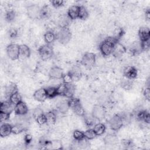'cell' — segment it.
I'll use <instances>...</instances> for the list:
<instances>
[{"label": "cell", "mask_w": 150, "mask_h": 150, "mask_svg": "<svg viewBox=\"0 0 150 150\" xmlns=\"http://www.w3.org/2000/svg\"><path fill=\"white\" fill-rule=\"evenodd\" d=\"M118 41L113 36L105 38L99 45V49L104 56H109L112 54V50L115 44Z\"/></svg>", "instance_id": "cell-1"}, {"label": "cell", "mask_w": 150, "mask_h": 150, "mask_svg": "<svg viewBox=\"0 0 150 150\" xmlns=\"http://www.w3.org/2000/svg\"><path fill=\"white\" fill-rule=\"evenodd\" d=\"M71 38V33L69 27L60 28L56 34V39L62 44L66 45Z\"/></svg>", "instance_id": "cell-2"}, {"label": "cell", "mask_w": 150, "mask_h": 150, "mask_svg": "<svg viewBox=\"0 0 150 150\" xmlns=\"http://www.w3.org/2000/svg\"><path fill=\"white\" fill-rule=\"evenodd\" d=\"M96 62V56L94 53H85L81 59V64L87 69H91L94 66Z\"/></svg>", "instance_id": "cell-3"}, {"label": "cell", "mask_w": 150, "mask_h": 150, "mask_svg": "<svg viewBox=\"0 0 150 150\" xmlns=\"http://www.w3.org/2000/svg\"><path fill=\"white\" fill-rule=\"evenodd\" d=\"M38 54L40 59L43 61H46L52 57L53 55V50L50 45H44L40 46L38 50Z\"/></svg>", "instance_id": "cell-4"}, {"label": "cell", "mask_w": 150, "mask_h": 150, "mask_svg": "<svg viewBox=\"0 0 150 150\" xmlns=\"http://www.w3.org/2000/svg\"><path fill=\"white\" fill-rule=\"evenodd\" d=\"M124 124V117L120 114H115L113 115L108 121L110 128L112 131L119 130Z\"/></svg>", "instance_id": "cell-5"}, {"label": "cell", "mask_w": 150, "mask_h": 150, "mask_svg": "<svg viewBox=\"0 0 150 150\" xmlns=\"http://www.w3.org/2000/svg\"><path fill=\"white\" fill-rule=\"evenodd\" d=\"M6 54L12 60H16L19 58V45L15 43L8 45L6 48Z\"/></svg>", "instance_id": "cell-6"}, {"label": "cell", "mask_w": 150, "mask_h": 150, "mask_svg": "<svg viewBox=\"0 0 150 150\" xmlns=\"http://www.w3.org/2000/svg\"><path fill=\"white\" fill-rule=\"evenodd\" d=\"M106 115L105 108L101 104H96L92 108L91 115L97 120H101Z\"/></svg>", "instance_id": "cell-7"}, {"label": "cell", "mask_w": 150, "mask_h": 150, "mask_svg": "<svg viewBox=\"0 0 150 150\" xmlns=\"http://www.w3.org/2000/svg\"><path fill=\"white\" fill-rule=\"evenodd\" d=\"M40 8L37 4H31L26 8V12L28 17L32 19L40 18Z\"/></svg>", "instance_id": "cell-8"}, {"label": "cell", "mask_w": 150, "mask_h": 150, "mask_svg": "<svg viewBox=\"0 0 150 150\" xmlns=\"http://www.w3.org/2000/svg\"><path fill=\"white\" fill-rule=\"evenodd\" d=\"M64 75L63 71L62 68L59 66L52 67L48 73V76L51 80H60Z\"/></svg>", "instance_id": "cell-9"}, {"label": "cell", "mask_w": 150, "mask_h": 150, "mask_svg": "<svg viewBox=\"0 0 150 150\" xmlns=\"http://www.w3.org/2000/svg\"><path fill=\"white\" fill-rule=\"evenodd\" d=\"M15 105L13 104L9 100L4 101L1 103L0 104V112L5 113L9 115L14 111Z\"/></svg>", "instance_id": "cell-10"}, {"label": "cell", "mask_w": 150, "mask_h": 150, "mask_svg": "<svg viewBox=\"0 0 150 150\" xmlns=\"http://www.w3.org/2000/svg\"><path fill=\"white\" fill-rule=\"evenodd\" d=\"M123 74L126 79L134 80L137 77L138 70L135 67L133 66H128L124 69Z\"/></svg>", "instance_id": "cell-11"}, {"label": "cell", "mask_w": 150, "mask_h": 150, "mask_svg": "<svg viewBox=\"0 0 150 150\" xmlns=\"http://www.w3.org/2000/svg\"><path fill=\"white\" fill-rule=\"evenodd\" d=\"M28 111L29 110L27 105L22 101L15 106V114L18 116H24L28 114Z\"/></svg>", "instance_id": "cell-12"}, {"label": "cell", "mask_w": 150, "mask_h": 150, "mask_svg": "<svg viewBox=\"0 0 150 150\" xmlns=\"http://www.w3.org/2000/svg\"><path fill=\"white\" fill-rule=\"evenodd\" d=\"M33 98L39 102L43 103L47 98L45 88H40L36 90L33 93Z\"/></svg>", "instance_id": "cell-13"}, {"label": "cell", "mask_w": 150, "mask_h": 150, "mask_svg": "<svg viewBox=\"0 0 150 150\" xmlns=\"http://www.w3.org/2000/svg\"><path fill=\"white\" fill-rule=\"evenodd\" d=\"M138 35L140 42L146 41L150 39V30L148 27H141L138 30Z\"/></svg>", "instance_id": "cell-14"}, {"label": "cell", "mask_w": 150, "mask_h": 150, "mask_svg": "<svg viewBox=\"0 0 150 150\" xmlns=\"http://www.w3.org/2000/svg\"><path fill=\"white\" fill-rule=\"evenodd\" d=\"M126 52L125 47L119 42H117L113 48L112 54L115 57H118L121 56Z\"/></svg>", "instance_id": "cell-15"}, {"label": "cell", "mask_w": 150, "mask_h": 150, "mask_svg": "<svg viewBox=\"0 0 150 150\" xmlns=\"http://www.w3.org/2000/svg\"><path fill=\"white\" fill-rule=\"evenodd\" d=\"M79 10L80 6L72 5L68 9L67 15L71 20H75L77 18H79Z\"/></svg>", "instance_id": "cell-16"}, {"label": "cell", "mask_w": 150, "mask_h": 150, "mask_svg": "<svg viewBox=\"0 0 150 150\" xmlns=\"http://www.w3.org/2000/svg\"><path fill=\"white\" fill-rule=\"evenodd\" d=\"M31 51L30 48L26 45H19V58L25 59L30 57Z\"/></svg>", "instance_id": "cell-17"}, {"label": "cell", "mask_w": 150, "mask_h": 150, "mask_svg": "<svg viewBox=\"0 0 150 150\" xmlns=\"http://www.w3.org/2000/svg\"><path fill=\"white\" fill-rule=\"evenodd\" d=\"M12 127L8 123H3L0 127V135L1 137H5L12 133Z\"/></svg>", "instance_id": "cell-18"}, {"label": "cell", "mask_w": 150, "mask_h": 150, "mask_svg": "<svg viewBox=\"0 0 150 150\" xmlns=\"http://www.w3.org/2000/svg\"><path fill=\"white\" fill-rule=\"evenodd\" d=\"M56 107L57 111H58L59 112H60L62 114L66 113L68 111L69 109L70 108L68 103H67V100H66V101L62 100V101L58 102L56 104Z\"/></svg>", "instance_id": "cell-19"}, {"label": "cell", "mask_w": 150, "mask_h": 150, "mask_svg": "<svg viewBox=\"0 0 150 150\" xmlns=\"http://www.w3.org/2000/svg\"><path fill=\"white\" fill-rule=\"evenodd\" d=\"M46 124L47 125L54 124L56 122V114L54 111H49L45 113Z\"/></svg>", "instance_id": "cell-20"}, {"label": "cell", "mask_w": 150, "mask_h": 150, "mask_svg": "<svg viewBox=\"0 0 150 150\" xmlns=\"http://www.w3.org/2000/svg\"><path fill=\"white\" fill-rule=\"evenodd\" d=\"M137 118L139 121H144L146 124L150 122V115L148 111L146 110H141L137 114Z\"/></svg>", "instance_id": "cell-21"}, {"label": "cell", "mask_w": 150, "mask_h": 150, "mask_svg": "<svg viewBox=\"0 0 150 150\" xmlns=\"http://www.w3.org/2000/svg\"><path fill=\"white\" fill-rule=\"evenodd\" d=\"M52 15V11L50 7L47 5H45L42 8H40V18L43 19H48Z\"/></svg>", "instance_id": "cell-22"}, {"label": "cell", "mask_w": 150, "mask_h": 150, "mask_svg": "<svg viewBox=\"0 0 150 150\" xmlns=\"http://www.w3.org/2000/svg\"><path fill=\"white\" fill-rule=\"evenodd\" d=\"M43 39L46 44L50 45L56 40V35L52 31H47L44 34Z\"/></svg>", "instance_id": "cell-23"}, {"label": "cell", "mask_w": 150, "mask_h": 150, "mask_svg": "<svg viewBox=\"0 0 150 150\" xmlns=\"http://www.w3.org/2000/svg\"><path fill=\"white\" fill-rule=\"evenodd\" d=\"M18 91V87L16 84H15L13 83H10L5 87V94L9 98L11 95H12V94Z\"/></svg>", "instance_id": "cell-24"}, {"label": "cell", "mask_w": 150, "mask_h": 150, "mask_svg": "<svg viewBox=\"0 0 150 150\" xmlns=\"http://www.w3.org/2000/svg\"><path fill=\"white\" fill-rule=\"evenodd\" d=\"M93 130L95 132L97 136H100L103 135L106 129L105 125L103 123H97L93 126Z\"/></svg>", "instance_id": "cell-25"}, {"label": "cell", "mask_w": 150, "mask_h": 150, "mask_svg": "<svg viewBox=\"0 0 150 150\" xmlns=\"http://www.w3.org/2000/svg\"><path fill=\"white\" fill-rule=\"evenodd\" d=\"M26 129L25 125L23 123L17 122L12 127V133L15 135L19 134L23 132Z\"/></svg>", "instance_id": "cell-26"}, {"label": "cell", "mask_w": 150, "mask_h": 150, "mask_svg": "<svg viewBox=\"0 0 150 150\" xmlns=\"http://www.w3.org/2000/svg\"><path fill=\"white\" fill-rule=\"evenodd\" d=\"M46 92L47 94V98H53L58 96L57 87L56 86H49L45 88Z\"/></svg>", "instance_id": "cell-27"}, {"label": "cell", "mask_w": 150, "mask_h": 150, "mask_svg": "<svg viewBox=\"0 0 150 150\" xmlns=\"http://www.w3.org/2000/svg\"><path fill=\"white\" fill-rule=\"evenodd\" d=\"M70 20L71 19L69 18L67 15H63L59 19L58 25L60 27V28L69 27V25Z\"/></svg>", "instance_id": "cell-28"}, {"label": "cell", "mask_w": 150, "mask_h": 150, "mask_svg": "<svg viewBox=\"0 0 150 150\" xmlns=\"http://www.w3.org/2000/svg\"><path fill=\"white\" fill-rule=\"evenodd\" d=\"M66 93L64 97L69 98L73 97L74 91H75V86L71 83H66Z\"/></svg>", "instance_id": "cell-29"}, {"label": "cell", "mask_w": 150, "mask_h": 150, "mask_svg": "<svg viewBox=\"0 0 150 150\" xmlns=\"http://www.w3.org/2000/svg\"><path fill=\"white\" fill-rule=\"evenodd\" d=\"M129 50L132 55H137L139 54L142 52L140 42H136L134 43L131 46Z\"/></svg>", "instance_id": "cell-30"}, {"label": "cell", "mask_w": 150, "mask_h": 150, "mask_svg": "<svg viewBox=\"0 0 150 150\" xmlns=\"http://www.w3.org/2000/svg\"><path fill=\"white\" fill-rule=\"evenodd\" d=\"M9 100L15 105L21 101H22V97L18 91L9 96Z\"/></svg>", "instance_id": "cell-31"}, {"label": "cell", "mask_w": 150, "mask_h": 150, "mask_svg": "<svg viewBox=\"0 0 150 150\" xmlns=\"http://www.w3.org/2000/svg\"><path fill=\"white\" fill-rule=\"evenodd\" d=\"M47 146H50V148L51 149H60L62 148V144L60 141L55 139L53 141H49L46 148H47Z\"/></svg>", "instance_id": "cell-32"}, {"label": "cell", "mask_w": 150, "mask_h": 150, "mask_svg": "<svg viewBox=\"0 0 150 150\" xmlns=\"http://www.w3.org/2000/svg\"><path fill=\"white\" fill-rule=\"evenodd\" d=\"M69 73L71 74L73 81H76L80 79V78L81 76V71L79 67H74L71 71H69Z\"/></svg>", "instance_id": "cell-33"}, {"label": "cell", "mask_w": 150, "mask_h": 150, "mask_svg": "<svg viewBox=\"0 0 150 150\" xmlns=\"http://www.w3.org/2000/svg\"><path fill=\"white\" fill-rule=\"evenodd\" d=\"M117 138L115 135L109 134L104 138V142L107 145H114L117 142Z\"/></svg>", "instance_id": "cell-34"}, {"label": "cell", "mask_w": 150, "mask_h": 150, "mask_svg": "<svg viewBox=\"0 0 150 150\" xmlns=\"http://www.w3.org/2000/svg\"><path fill=\"white\" fill-rule=\"evenodd\" d=\"M88 12L87 8L84 6H80L79 18L81 20H86L88 17Z\"/></svg>", "instance_id": "cell-35"}, {"label": "cell", "mask_w": 150, "mask_h": 150, "mask_svg": "<svg viewBox=\"0 0 150 150\" xmlns=\"http://www.w3.org/2000/svg\"><path fill=\"white\" fill-rule=\"evenodd\" d=\"M71 110L73 111L75 114H76L78 116L83 117L85 115V110L81 103L73 107Z\"/></svg>", "instance_id": "cell-36"}, {"label": "cell", "mask_w": 150, "mask_h": 150, "mask_svg": "<svg viewBox=\"0 0 150 150\" xmlns=\"http://www.w3.org/2000/svg\"><path fill=\"white\" fill-rule=\"evenodd\" d=\"M67 103H68V104H69V106L70 108H71V109H72L73 107H74L77 105L81 103L80 100L79 98L73 97L69 98L68 100H67Z\"/></svg>", "instance_id": "cell-37"}, {"label": "cell", "mask_w": 150, "mask_h": 150, "mask_svg": "<svg viewBox=\"0 0 150 150\" xmlns=\"http://www.w3.org/2000/svg\"><path fill=\"white\" fill-rule=\"evenodd\" d=\"M16 18V13L13 10L8 11L6 12L5 15V18L8 22H11L15 20Z\"/></svg>", "instance_id": "cell-38"}, {"label": "cell", "mask_w": 150, "mask_h": 150, "mask_svg": "<svg viewBox=\"0 0 150 150\" xmlns=\"http://www.w3.org/2000/svg\"><path fill=\"white\" fill-rule=\"evenodd\" d=\"M84 138L88 140L93 139L95 138L97 136V135L96 134L93 129H91V128L88 129L86 131H84Z\"/></svg>", "instance_id": "cell-39"}, {"label": "cell", "mask_w": 150, "mask_h": 150, "mask_svg": "<svg viewBox=\"0 0 150 150\" xmlns=\"http://www.w3.org/2000/svg\"><path fill=\"white\" fill-rule=\"evenodd\" d=\"M83 117H84V122L87 127H90L91 126H94L96 124H94V120L96 119H95L91 115V116H88V115H86V114H85V115Z\"/></svg>", "instance_id": "cell-40"}, {"label": "cell", "mask_w": 150, "mask_h": 150, "mask_svg": "<svg viewBox=\"0 0 150 150\" xmlns=\"http://www.w3.org/2000/svg\"><path fill=\"white\" fill-rule=\"evenodd\" d=\"M73 137L75 141H78L81 140L84 138V132L79 129H76L73 132Z\"/></svg>", "instance_id": "cell-41"}, {"label": "cell", "mask_w": 150, "mask_h": 150, "mask_svg": "<svg viewBox=\"0 0 150 150\" xmlns=\"http://www.w3.org/2000/svg\"><path fill=\"white\" fill-rule=\"evenodd\" d=\"M133 86V82L132 80H129L128 79H126L125 80L122 81L121 83V87L125 89V90H130L132 87Z\"/></svg>", "instance_id": "cell-42"}, {"label": "cell", "mask_w": 150, "mask_h": 150, "mask_svg": "<svg viewBox=\"0 0 150 150\" xmlns=\"http://www.w3.org/2000/svg\"><path fill=\"white\" fill-rule=\"evenodd\" d=\"M44 112L42 110V108H40V107H37L36 108L34 109V110L32 112V117L34 118L35 120H36V119H38L39 117H40V116L43 115L44 114Z\"/></svg>", "instance_id": "cell-43"}, {"label": "cell", "mask_w": 150, "mask_h": 150, "mask_svg": "<svg viewBox=\"0 0 150 150\" xmlns=\"http://www.w3.org/2000/svg\"><path fill=\"white\" fill-rule=\"evenodd\" d=\"M124 34V30L122 28H117L115 32H114V34L113 37L118 41L119 42L120 39L123 36Z\"/></svg>", "instance_id": "cell-44"}, {"label": "cell", "mask_w": 150, "mask_h": 150, "mask_svg": "<svg viewBox=\"0 0 150 150\" xmlns=\"http://www.w3.org/2000/svg\"><path fill=\"white\" fill-rule=\"evenodd\" d=\"M62 80H63V83H71L74 81L73 77L69 72L66 74H64L62 77Z\"/></svg>", "instance_id": "cell-45"}, {"label": "cell", "mask_w": 150, "mask_h": 150, "mask_svg": "<svg viewBox=\"0 0 150 150\" xmlns=\"http://www.w3.org/2000/svg\"><path fill=\"white\" fill-rule=\"evenodd\" d=\"M75 141V140H74ZM77 142V146L80 148H82V149H84V148H86L88 145V139H87L86 138H83V139L81 140H80V141H76Z\"/></svg>", "instance_id": "cell-46"}, {"label": "cell", "mask_w": 150, "mask_h": 150, "mask_svg": "<svg viewBox=\"0 0 150 150\" xmlns=\"http://www.w3.org/2000/svg\"><path fill=\"white\" fill-rule=\"evenodd\" d=\"M52 5L55 8H59L64 5V1L63 0H53L50 1Z\"/></svg>", "instance_id": "cell-47"}, {"label": "cell", "mask_w": 150, "mask_h": 150, "mask_svg": "<svg viewBox=\"0 0 150 150\" xmlns=\"http://www.w3.org/2000/svg\"><path fill=\"white\" fill-rule=\"evenodd\" d=\"M141 43V47L142 49V51H148L149 48H150V39L146 40V41H143V42H140Z\"/></svg>", "instance_id": "cell-48"}, {"label": "cell", "mask_w": 150, "mask_h": 150, "mask_svg": "<svg viewBox=\"0 0 150 150\" xmlns=\"http://www.w3.org/2000/svg\"><path fill=\"white\" fill-rule=\"evenodd\" d=\"M8 34H9V36L11 38H15L18 36V31L16 29H15L14 28H12L9 29Z\"/></svg>", "instance_id": "cell-49"}, {"label": "cell", "mask_w": 150, "mask_h": 150, "mask_svg": "<svg viewBox=\"0 0 150 150\" xmlns=\"http://www.w3.org/2000/svg\"><path fill=\"white\" fill-rule=\"evenodd\" d=\"M9 117L10 115L3 112H0V120L1 122H5V121L9 119Z\"/></svg>", "instance_id": "cell-50"}, {"label": "cell", "mask_w": 150, "mask_h": 150, "mask_svg": "<svg viewBox=\"0 0 150 150\" xmlns=\"http://www.w3.org/2000/svg\"><path fill=\"white\" fill-rule=\"evenodd\" d=\"M143 95L146 100L149 101L150 100V89L149 87H146L143 91Z\"/></svg>", "instance_id": "cell-51"}, {"label": "cell", "mask_w": 150, "mask_h": 150, "mask_svg": "<svg viewBox=\"0 0 150 150\" xmlns=\"http://www.w3.org/2000/svg\"><path fill=\"white\" fill-rule=\"evenodd\" d=\"M32 139H33V137L32 135L29 134H26L23 138V140L26 145H29L32 141Z\"/></svg>", "instance_id": "cell-52"}, {"label": "cell", "mask_w": 150, "mask_h": 150, "mask_svg": "<svg viewBox=\"0 0 150 150\" xmlns=\"http://www.w3.org/2000/svg\"><path fill=\"white\" fill-rule=\"evenodd\" d=\"M122 145L127 148L133 145V142L130 139H124V140H122Z\"/></svg>", "instance_id": "cell-53"}, {"label": "cell", "mask_w": 150, "mask_h": 150, "mask_svg": "<svg viewBox=\"0 0 150 150\" xmlns=\"http://www.w3.org/2000/svg\"><path fill=\"white\" fill-rule=\"evenodd\" d=\"M145 18L147 21H149L150 19V11L149 8L146 9L145 11Z\"/></svg>", "instance_id": "cell-54"}]
</instances>
